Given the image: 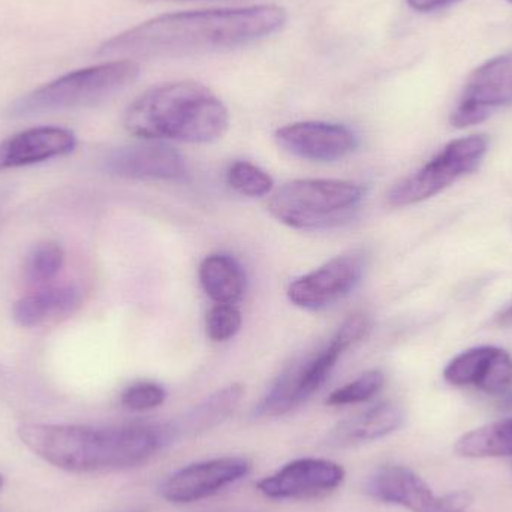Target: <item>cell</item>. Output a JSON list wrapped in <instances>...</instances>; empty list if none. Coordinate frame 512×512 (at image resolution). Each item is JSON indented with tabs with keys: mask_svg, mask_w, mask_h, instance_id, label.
Here are the masks:
<instances>
[{
	"mask_svg": "<svg viewBox=\"0 0 512 512\" xmlns=\"http://www.w3.org/2000/svg\"><path fill=\"white\" fill-rule=\"evenodd\" d=\"M345 478L342 466L325 459H300L259 481L258 489L270 499L319 498L334 492Z\"/></svg>",
	"mask_w": 512,
	"mask_h": 512,
	"instance_id": "obj_12",
	"label": "cell"
},
{
	"mask_svg": "<svg viewBox=\"0 0 512 512\" xmlns=\"http://www.w3.org/2000/svg\"><path fill=\"white\" fill-rule=\"evenodd\" d=\"M444 378L456 387H475L499 396L512 384V357L495 346L472 348L445 367Z\"/></svg>",
	"mask_w": 512,
	"mask_h": 512,
	"instance_id": "obj_14",
	"label": "cell"
},
{
	"mask_svg": "<svg viewBox=\"0 0 512 512\" xmlns=\"http://www.w3.org/2000/svg\"><path fill=\"white\" fill-rule=\"evenodd\" d=\"M249 472L251 463L243 457H219L194 463L165 480L162 496L173 504L203 501L242 480Z\"/></svg>",
	"mask_w": 512,
	"mask_h": 512,
	"instance_id": "obj_11",
	"label": "cell"
},
{
	"mask_svg": "<svg viewBox=\"0 0 512 512\" xmlns=\"http://www.w3.org/2000/svg\"><path fill=\"white\" fill-rule=\"evenodd\" d=\"M227 182L234 191L249 198L265 197L274 188L270 174L245 161L234 162L228 168Z\"/></svg>",
	"mask_w": 512,
	"mask_h": 512,
	"instance_id": "obj_23",
	"label": "cell"
},
{
	"mask_svg": "<svg viewBox=\"0 0 512 512\" xmlns=\"http://www.w3.org/2000/svg\"><path fill=\"white\" fill-rule=\"evenodd\" d=\"M487 150L489 138L486 135H471L451 141L432 161L397 183L388 194V204L393 207L414 206L435 197L460 177L477 170Z\"/></svg>",
	"mask_w": 512,
	"mask_h": 512,
	"instance_id": "obj_6",
	"label": "cell"
},
{
	"mask_svg": "<svg viewBox=\"0 0 512 512\" xmlns=\"http://www.w3.org/2000/svg\"><path fill=\"white\" fill-rule=\"evenodd\" d=\"M499 397H501V400H499L501 408L505 409V411L512 412V384L504 391V393L499 394Z\"/></svg>",
	"mask_w": 512,
	"mask_h": 512,
	"instance_id": "obj_29",
	"label": "cell"
},
{
	"mask_svg": "<svg viewBox=\"0 0 512 512\" xmlns=\"http://www.w3.org/2000/svg\"><path fill=\"white\" fill-rule=\"evenodd\" d=\"M140 75L135 60L119 59L69 72L18 99L11 116L95 107L131 86Z\"/></svg>",
	"mask_w": 512,
	"mask_h": 512,
	"instance_id": "obj_5",
	"label": "cell"
},
{
	"mask_svg": "<svg viewBox=\"0 0 512 512\" xmlns=\"http://www.w3.org/2000/svg\"><path fill=\"white\" fill-rule=\"evenodd\" d=\"M364 267L363 254L358 252L336 256L294 280L288 288L289 301L301 309H325L354 291Z\"/></svg>",
	"mask_w": 512,
	"mask_h": 512,
	"instance_id": "obj_10",
	"label": "cell"
},
{
	"mask_svg": "<svg viewBox=\"0 0 512 512\" xmlns=\"http://www.w3.org/2000/svg\"><path fill=\"white\" fill-rule=\"evenodd\" d=\"M18 436L39 459L77 474L132 468L177 441L170 423L113 427L30 423L18 427Z\"/></svg>",
	"mask_w": 512,
	"mask_h": 512,
	"instance_id": "obj_2",
	"label": "cell"
},
{
	"mask_svg": "<svg viewBox=\"0 0 512 512\" xmlns=\"http://www.w3.org/2000/svg\"><path fill=\"white\" fill-rule=\"evenodd\" d=\"M167 399L164 388L155 382H138L126 388L122 394V405L129 411L144 412L159 408Z\"/></svg>",
	"mask_w": 512,
	"mask_h": 512,
	"instance_id": "obj_26",
	"label": "cell"
},
{
	"mask_svg": "<svg viewBox=\"0 0 512 512\" xmlns=\"http://www.w3.org/2000/svg\"><path fill=\"white\" fill-rule=\"evenodd\" d=\"M276 141L292 156L312 162L340 161L358 146L351 129L327 122L291 123L277 129Z\"/></svg>",
	"mask_w": 512,
	"mask_h": 512,
	"instance_id": "obj_13",
	"label": "cell"
},
{
	"mask_svg": "<svg viewBox=\"0 0 512 512\" xmlns=\"http://www.w3.org/2000/svg\"><path fill=\"white\" fill-rule=\"evenodd\" d=\"M384 384L385 376L381 370H369L355 381L333 391L328 396L327 403L330 406H345L367 402L382 390Z\"/></svg>",
	"mask_w": 512,
	"mask_h": 512,
	"instance_id": "obj_24",
	"label": "cell"
},
{
	"mask_svg": "<svg viewBox=\"0 0 512 512\" xmlns=\"http://www.w3.org/2000/svg\"><path fill=\"white\" fill-rule=\"evenodd\" d=\"M367 493L385 504L412 512H465L472 502L468 492L436 496L429 486L406 466H384L367 481Z\"/></svg>",
	"mask_w": 512,
	"mask_h": 512,
	"instance_id": "obj_9",
	"label": "cell"
},
{
	"mask_svg": "<svg viewBox=\"0 0 512 512\" xmlns=\"http://www.w3.org/2000/svg\"><path fill=\"white\" fill-rule=\"evenodd\" d=\"M81 303L83 294L77 286H53L15 301L12 318L24 328L56 324L74 315Z\"/></svg>",
	"mask_w": 512,
	"mask_h": 512,
	"instance_id": "obj_17",
	"label": "cell"
},
{
	"mask_svg": "<svg viewBox=\"0 0 512 512\" xmlns=\"http://www.w3.org/2000/svg\"><path fill=\"white\" fill-rule=\"evenodd\" d=\"M405 421L403 409L396 403H382L363 414L337 424L328 433L325 444L330 448H351L378 441L396 432Z\"/></svg>",
	"mask_w": 512,
	"mask_h": 512,
	"instance_id": "obj_18",
	"label": "cell"
},
{
	"mask_svg": "<svg viewBox=\"0 0 512 512\" xmlns=\"http://www.w3.org/2000/svg\"><path fill=\"white\" fill-rule=\"evenodd\" d=\"M200 282L215 303L234 304L245 294L246 274L233 256L215 254L201 262Z\"/></svg>",
	"mask_w": 512,
	"mask_h": 512,
	"instance_id": "obj_20",
	"label": "cell"
},
{
	"mask_svg": "<svg viewBox=\"0 0 512 512\" xmlns=\"http://www.w3.org/2000/svg\"><path fill=\"white\" fill-rule=\"evenodd\" d=\"M107 170L125 179L171 182L186 176V162L167 144H144L111 153Z\"/></svg>",
	"mask_w": 512,
	"mask_h": 512,
	"instance_id": "obj_16",
	"label": "cell"
},
{
	"mask_svg": "<svg viewBox=\"0 0 512 512\" xmlns=\"http://www.w3.org/2000/svg\"><path fill=\"white\" fill-rule=\"evenodd\" d=\"M288 21L277 5L210 9L161 15L114 36L99 48V56L159 57L194 56L231 50L279 32Z\"/></svg>",
	"mask_w": 512,
	"mask_h": 512,
	"instance_id": "obj_1",
	"label": "cell"
},
{
	"mask_svg": "<svg viewBox=\"0 0 512 512\" xmlns=\"http://www.w3.org/2000/svg\"><path fill=\"white\" fill-rule=\"evenodd\" d=\"M228 126L230 114L224 102L195 81L153 87L125 114V128L144 140L212 143L224 137Z\"/></svg>",
	"mask_w": 512,
	"mask_h": 512,
	"instance_id": "obj_3",
	"label": "cell"
},
{
	"mask_svg": "<svg viewBox=\"0 0 512 512\" xmlns=\"http://www.w3.org/2000/svg\"><path fill=\"white\" fill-rule=\"evenodd\" d=\"M507 107H512V51L487 60L472 72L451 114V123L456 128H469Z\"/></svg>",
	"mask_w": 512,
	"mask_h": 512,
	"instance_id": "obj_8",
	"label": "cell"
},
{
	"mask_svg": "<svg viewBox=\"0 0 512 512\" xmlns=\"http://www.w3.org/2000/svg\"><path fill=\"white\" fill-rule=\"evenodd\" d=\"M366 192L364 186L346 180H294L274 192L268 212L295 230H328L351 221Z\"/></svg>",
	"mask_w": 512,
	"mask_h": 512,
	"instance_id": "obj_4",
	"label": "cell"
},
{
	"mask_svg": "<svg viewBox=\"0 0 512 512\" xmlns=\"http://www.w3.org/2000/svg\"><path fill=\"white\" fill-rule=\"evenodd\" d=\"M511 459H512V457H511Z\"/></svg>",
	"mask_w": 512,
	"mask_h": 512,
	"instance_id": "obj_32",
	"label": "cell"
},
{
	"mask_svg": "<svg viewBox=\"0 0 512 512\" xmlns=\"http://www.w3.org/2000/svg\"><path fill=\"white\" fill-rule=\"evenodd\" d=\"M510 2H512V0H510Z\"/></svg>",
	"mask_w": 512,
	"mask_h": 512,
	"instance_id": "obj_31",
	"label": "cell"
},
{
	"mask_svg": "<svg viewBox=\"0 0 512 512\" xmlns=\"http://www.w3.org/2000/svg\"><path fill=\"white\" fill-rule=\"evenodd\" d=\"M351 346L337 331L325 348L289 364L255 406V417H280L309 400L325 384L340 355Z\"/></svg>",
	"mask_w": 512,
	"mask_h": 512,
	"instance_id": "obj_7",
	"label": "cell"
},
{
	"mask_svg": "<svg viewBox=\"0 0 512 512\" xmlns=\"http://www.w3.org/2000/svg\"><path fill=\"white\" fill-rule=\"evenodd\" d=\"M3 484H5V480H3L2 475H0V489H2Z\"/></svg>",
	"mask_w": 512,
	"mask_h": 512,
	"instance_id": "obj_30",
	"label": "cell"
},
{
	"mask_svg": "<svg viewBox=\"0 0 512 512\" xmlns=\"http://www.w3.org/2000/svg\"><path fill=\"white\" fill-rule=\"evenodd\" d=\"M243 394H245L243 385H228L189 409L176 421H171L176 439L201 435L224 423L242 402Z\"/></svg>",
	"mask_w": 512,
	"mask_h": 512,
	"instance_id": "obj_19",
	"label": "cell"
},
{
	"mask_svg": "<svg viewBox=\"0 0 512 512\" xmlns=\"http://www.w3.org/2000/svg\"><path fill=\"white\" fill-rule=\"evenodd\" d=\"M454 453L465 459L512 457V418L465 433L457 439Z\"/></svg>",
	"mask_w": 512,
	"mask_h": 512,
	"instance_id": "obj_21",
	"label": "cell"
},
{
	"mask_svg": "<svg viewBox=\"0 0 512 512\" xmlns=\"http://www.w3.org/2000/svg\"><path fill=\"white\" fill-rule=\"evenodd\" d=\"M77 147L74 132L57 126H39L0 141V171L42 164L71 155Z\"/></svg>",
	"mask_w": 512,
	"mask_h": 512,
	"instance_id": "obj_15",
	"label": "cell"
},
{
	"mask_svg": "<svg viewBox=\"0 0 512 512\" xmlns=\"http://www.w3.org/2000/svg\"><path fill=\"white\" fill-rule=\"evenodd\" d=\"M63 264L65 252L62 246L54 242L39 243L27 255L24 273L29 282L41 285L53 280L62 270Z\"/></svg>",
	"mask_w": 512,
	"mask_h": 512,
	"instance_id": "obj_22",
	"label": "cell"
},
{
	"mask_svg": "<svg viewBox=\"0 0 512 512\" xmlns=\"http://www.w3.org/2000/svg\"><path fill=\"white\" fill-rule=\"evenodd\" d=\"M406 2L414 11L432 12L447 8V6L453 5V3L459 2V0H406Z\"/></svg>",
	"mask_w": 512,
	"mask_h": 512,
	"instance_id": "obj_27",
	"label": "cell"
},
{
	"mask_svg": "<svg viewBox=\"0 0 512 512\" xmlns=\"http://www.w3.org/2000/svg\"><path fill=\"white\" fill-rule=\"evenodd\" d=\"M242 313L233 304H216L207 313V337L213 342H227L242 328Z\"/></svg>",
	"mask_w": 512,
	"mask_h": 512,
	"instance_id": "obj_25",
	"label": "cell"
},
{
	"mask_svg": "<svg viewBox=\"0 0 512 512\" xmlns=\"http://www.w3.org/2000/svg\"><path fill=\"white\" fill-rule=\"evenodd\" d=\"M495 322L499 327H512V303L496 315Z\"/></svg>",
	"mask_w": 512,
	"mask_h": 512,
	"instance_id": "obj_28",
	"label": "cell"
}]
</instances>
